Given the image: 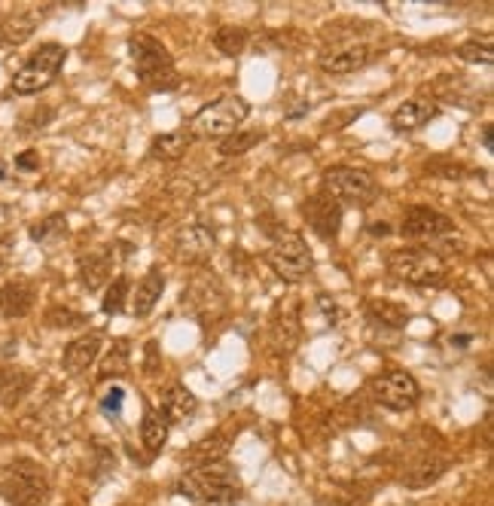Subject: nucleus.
Instances as JSON below:
<instances>
[{
    "mask_svg": "<svg viewBox=\"0 0 494 506\" xmlns=\"http://www.w3.org/2000/svg\"><path fill=\"white\" fill-rule=\"evenodd\" d=\"M98 354H101V333H86V336L73 339L71 345L65 348L61 366H65L71 375H80L98 360Z\"/></svg>",
    "mask_w": 494,
    "mask_h": 506,
    "instance_id": "dca6fc26",
    "label": "nucleus"
},
{
    "mask_svg": "<svg viewBox=\"0 0 494 506\" xmlns=\"http://www.w3.org/2000/svg\"><path fill=\"white\" fill-rule=\"evenodd\" d=\"M320 193L329 196L333 202H339L342 208L351 204V208H367L375 202L379 196V183L369 174L367 168H351V165H333L324 171V180H320Z\"/></svg>",
    "mask_w": 494,
    "mask_h": 506,
    "instance_id": "423d86ee",
    "label": "nucleus"
},
{
    "mask_svg": "<svg viewBox=\"0 0 494 506\" xmlns=\"http://www.w3.org/2000/svg\"><path fill=\"white\" fill-rule=\"evenodd\" d=\"M369 320L375 324H388V326H406L409 324V311L403 305H394V303H369Z\"/></svg>",
    "mask_w": 494,
    "mask_h": 506,
    "instance_id": "bb28decb",
    "label": "nucleus"
},
{
    "mask_svg": "<svg viewBox=\"0 0 494 506\" xmlns=\"http://www.w3.org/2000/svg\"><path fill=\"white\" fill-rule=\"evenodd\" d=\"M77 269H80V281L89 293L101 290V287L110 281V272H113V248L82 253Z\"/></svg>",
    "mask_w": 494,
    "mask_h": 506,
    "instance_id": "4468645a",
    "label": "nucleus"
},
{
    "mask_svg": "<svg viewBox=\"0 0 494 506\" xmlns=\"http://www.w3.org/2000/svg\"><path fill=\"white\" fill-rule=\"evenodd\" d=\"M168 433H171L168 418H165L162 412H156V409H150V412L143 415V421H141L143 448H147L150 455H159V451L165 448V442H168Z\"/></svg>",
    "mask_w": 494,
    "mask_h": 506,
    "instance_id": "4be33fe9",
    "label": "nucleus"
},
{
    "mask_svg": "<svg viewBox=\"0 0 494 506\" xmlns=\"http://www.w3.org/2000/svg\"><path fill=\"white\" fill-rule=\"evenodd\" d=\"M31 381L34 379L27 372H22V369L6 366L4 372H0V402H6V406H16V402L27 394Z\"/></svg>",
    "mask_w": 494,
    "mask_h": 506,
    "instance_id": "5701e85b",
    "label": "nucleus"
},
{
    "mask_svg": "<svg viewBox=\"0 0 494 506\" xmlns=\"http://www.w3.org/2000/svg\"><path fill=\"white\" fill-rule=\"evenodd\" d=\"M259 141H263V132H244V128H238V132H232L229 138H223V143H220V153L242 156L251 147H257Z\"/></svg>",
    "mask_w": 494,
    "mask_h": 506,
    "instance_id": "cd10ccee",
    "label": "nucleus"
},
{
    "mask_svg": "<svg viewBox=\"0 0 494 506\" xmlns=\"http://www.w3.org/2000/svg\"><path fill=\"white\" fill-rule=\"evenodd\" d=\"M128 369H132V348H128V341H116L113 351H110L104 357V364H101L98 379L107 381V379H113V375H126Z\"/></svg>",
    "mask_w": 494,
    "mask_h": 506,
    "instance_id": "b1692460",
    "label": "nucleus"
},
{
    "mask_svg": "<svg viewBox=\"0 0 494 506\" xmlns=\"http://www.w3.org/2000/svg\"><path fill=\"white\" fill-rule=\"evenodd\" d=\"M458 58L467 61V65H491L494 61V52H491V43H479V40H467V43L458 46Z\"/></svg>",
    "mask_w": 494,
    "mask_h": 506,
    "instance_id": "c756f323",
    "label": "nucleus"
},
{
    "mask_svg": "<svg viewBox=\"0 0 494 506\" xmlns=\"http://www.w3.org/2000/svg\"><path fill=\"white\" fill-rule=\"evenodd\" d=\"M27 235H31L37 244H55V242H61V238L67 235V220H65V214H50L46 220L34 223Z\"/></svg>",
    "mask_w": 494,
    "mask_h": 506,
    "instance_id": "393cba45",
    "label": "nucleus"
},
{
    "mask_svg": "<svg viewBox=\"0 0 494 506\" xmlns=\"http://www.w3.org/2000/svg\"><path fill=\"white\" fill-rule=\"evenodd\" d=\"M375 58V50L367 43H354V46H342V50L324 52L320 56V71L333 73V77H345V73H357Z\"/></svg>",
    "mask_w": 494,
    "mask_h": 506,
    "instance_id": "f8f14e48",
    "label": "nucleus"
},
{
    "mask_svg": "<svg viewBox=\"0 0 494 506\" xmlns=\"http://www.w3.org/2000/svg\"><path fill=\"white\" fill-rule=\"evenodd\" d=\"M162 293H165V275L159 269H150L135 290V299H132L135 318H147V314L156 309V303L162 299Z\"/></svg>",
    "mask_w": 494,
    "mask_h": 506,
    "instance_id": "aec40b11",
    "label": "nucleus"
},
{
    "mask_svg": "<svg viewBox=\"0 0 494 506\" xmlns=\"http://www.w3.org/2000/svg\"><path fill=\"white\" fill-rule=\"evenodd\" d=\"M198 412V396L183 385H171L162 402V415L168 424H183Z\"/></svg>",
    "mask_w": 494,
    "mask_h": 506,
    "instance_id": "6ab92c4d",
    "label": "nucleus"
},
{
    "mask_svg": "<svg viewBox=\"0 0 494 506\" xmlns=\"http://www.w3.org/2000/svg\"><path fill=\"white\" fill-rule=\"evenodd\" d=\"M214 46H217V52H223L226 58H238L247 46V31L235 28V25H223V28L214 34Z\"/></svg>",
    "mask_w": 494,
    "mask_h": 506,
    "instance_id": "a878e982",
    "label": "nucleus"
},
{
    "mask_svg": "<svg viewBox=\"0 0 494 506\" xmlns=\"http://www.w3.org/2000/svg\"><path fill=\"white\" fill-rule=\"evenodd\" d=\"M192 134L187 128H181V132H165V134H156L153 141H150V159L156 162H177L187 156V150L192 147Z\"/></svg>",
    "mask_w": 494,
    "mask_h": 506,
    "instance_id": "a211bd4d",
    "label": "nucleus"
},
{
    "mask_svg": "<svg viewBox=\"0 0 494 506\" xmlns=\"http://www.w3.org/2000/svg\"><path fill=\"white\" fill-rule=\"evenodd\" d=\"M214 248H217V235L211 226L192 223L187 229L177 232V257L187 259V263H205V259H211Z\"/></svg>",
    "mask_w": 494,
    "mask_h": 506,
    "instance_id": "ddd939ff",
    "label": "nucleus"
},
{
    "mask_svg": "<svg viewBox=\"0 0 494 506\" xmlns=\"http://www.w3.org/2000/svg\"><path fill=\"white\" fill-rule=\"evenodd\" d=\"M0 497L10 506H46L50 503V479L34 461H19L6 470L0 482Z\"/></svg>",
    "mask_w": 494,
    "mask_h": 506,
    "instance_id": "6e6552de",
    "label": "nucleus"
},
{
    "mask_svg": "<svg viewBox=\"0 0 494 506\" xmlns=\"http://www.w3.org/2000/svg\"><path fill=\"white\" fill-rule=\"evenodd\" d=\"M247 116H251V104H247L242 95H223V98L211 101L208 107H202V111L192 116L187 132L192 134V141L229 138L232 132H238L244 126Z\"/></svg>",
    "mask_w": 494,
    "mask_h": 506,
    "instance_id": "f03ea898",
    "label": "nucleus"
},
{
    "mask_svg": "<svg viewBox=\"0 0 494 506\" xmlns=\"http://www.w3.org/2000/svg\"><path fill=\"white\" fill-rule=\"evenodd\" d=\"M373 396L379 406L390 409V412H409L421 400V387H418L415 375L406 369H390L373 381Z\"/></svg>",
    "mask_w": 494,
    "mask_h": 506,
    "instance_id": "1a4fd4ad",
    "label": "nucleus"
},
{
    "mask_svg": "<svg viewBox=\"0 0 494 506\" xmlns=\"http://www.w3.org/2000/svg\"><path fill=\"white\" fill-rule=\"evenodd\" d=\"M16 168H22V171H34V168H40L37 153H34V150H27V153L16 156Z\"/></svg>",
    "mask_w": 494,
    "mask_h": 506,
    "instance_id": "473e14b6",
    "label": "nucleus"
},
{
    "mask_svg": "<svg viewBox=\"0 0 494 506\" xmlns=\"http://www.w3.org/2000/svg\"><path fill=\"white\" fill-rule=\"evenodd\" d=\"M128 299V278H113V281L107 284L104 290V299H101V311L104 314H120L122 305H126Z\"/></svg>",
    "mask_w": 494,
    "mask_h": 506,
    "instance_id": "c85d7f7f",
    "label": "nucleus"
},
{
    "mask_svg": "<svg viewBox=\"0 0 494 506\" xmlns=\"http://www.w3.org/2000/svg\"><path fill=\"white\" fill-rule=\"evenodd\" d=\"M482 147H485V150H494V128H491V126L482 128Z\"/></svg>",
    "mask_w": 494,
    "mask_h": 506,
    "instance_id": "f704fd0d",
    "label": "nucleus"
},
{
    "mask_svg": "<svg viewBox=\"0 0 494 506\" xmlns=\"http://www.w3.org/2000/svg\"><path fill=\"white\" fill-rule=\"evenodd\" d=\"M34 299H37V287L31 281H6L0 287V314L4 318H25L34 309Z\"/></svg>",
    "mask_w": 494,
    "mask_h": 506,
    "instance_id": "f3484780",
    "label": "nucleus"
},
{
    "mask_svg": "<svg viewBox=\"0 0 494 506\" xmlns=\"http://www.w3.org/2000/svg\"><path fill=\"white\" fill-rule=\"evenodd\" d=\"M46 324L55 326V330H71V326L86 324V314L71 311V309H50V314H46Z\"/></svg>",
    "mask_w": 494,
    "mask_h": 506,
    "instance_id": "7c9ffc66",
    "label": "nucleus"
},
{
    "mask_svg": "<svg viewBox=\"0 0 494 506\" xmlns=\"http://www.w3.org/2000/svg\"><path fill=\"white\" fill-rule=\"evenodd\" d=\"M177 494L198 506H232L242 501L244 488L235 470L223 461L198 464L177 479Z\"/></svg>",
    "mask_w": 494,
    "mask_h": 506,
    "instance_id": "f257e3e1",
    "label": "nucleus"
},
{
    "mask_svg": "<svg viewBox=\"0 0 494 506\" xmlns=\"http://www.w3.org/2000/svg\"><path fill=\"white\" fill-rule=\"evenodd\" d=\"M67 61V50L61 43H43L12 77V92L16 95H37L55 83Z\"/></svg>",
    "mask_w": 494,
    "mask_h": 506,
    "instance_id": "0eeeda50",
    "label": "nucleus"
},
{
    "mask_svg": "<svg viewBox=\"0 0 494 506\" xmlns=\"http://www.w3.org/2000/svg\"><path fill=\"white\" fill-rule=\"evenodd\" d=\"M122 402H126V391H122V387H110V391L101 396V412L110 415V418H120Z\"/></svg>",
    "mask_w": 494,
    "mask_h": 506,
    "instance_id": "2f4dec72",
    "label": "nucleus"
},
{
    "mask_svg": "<svg viewBox=\"0 0 494 506\" xmlns=\"http://www.w3.org/2000/svg\"><path fill=\"white\" fill-rule=\"evenodd\" d=\"M10 214H12V211L6 208V204H0V226H4L6 220H10Z\"/></svg>",
    "mask_w": 494,
    "mask_h": 506,
    "instance_id": "c9c22d12",
    "label": "nucleus"
},
{
    "mask_svg": "<svg viewBox=\"0 0 494 506\" xmlns=\"http://www.w3.org/2000/svg\"><path fill=\"white\" fill-rule=\"evenodd\" d=\"M436 113H439L436 101L412 98V101H403V104L397 107L394 116H390V126H394V132H418V128L428 126Z\"/></svg>",
    "mask_w": 494,
    "mask_h": 506,
    "instance_id": "2eb2a0df",
    "label": "nucleus"
},
{
    "mask_svg": "<svg viewBox=\"0 0 494 506\" xmlns=\"http://www.w3.org/2000/svg\"><path fill=\"white\" fill-rule=\"evenodd\" d=\"M400 232L406 238H439L455 232V223L445 214H439L436 208H428V204H412L403 214V226Z\"/></svg>",
    "mask_w": 494,
    "mask_h": 506,
    "instance_id": "9d476101",
    "label": "nucleus"
},
{
    "mask_svg": "<svg viewBox=\"0 0 494 506\" xmlns=\"http://www.w3.org/2000/svg\"><path fill=\"white\" fill-rule=\"evenodd\" d=\"M266 259H269L272 272L287 284H299L312 275L314 269V257L308 250L305 238L293 229H278L272 235V244L266 250Z\"/></svg>",
    "mask_w": 494,
    "mask_h": 506,
    "instance_id": "39448f33",
    "label": "nucleus"
},
{
    "mask_svg": "<svg viewBox=\"0 0 494 506\" xmlns=\"http://www.w3.org/2000/svg\"><path fill=\"white\" fill-rule=\"evenodd\" d=\"M302 214H305L308 226H312L314 232H318L320 238H336L342 229V214H345V208H342L339 202H333L329 196L318 193L312 196L305 204H302Z\"/></svg>",
    "mask_w": 494,
    "mask_h": 506,
    "instance_id": "9b49d317",
    "label": "nucleus"
},
{
    "mask_svg": "<svg viewBox=\"0 0 494 506\" xmlns=\"http://www.w3.org/2000/svg\"><path fill=\"white\" fill-rule=\"evenodd\" d=\"M40 22H43V12H40V10L16 12L12 19L0 22V37H4V43L19 46V43H25V40L40 28Z\"/></svg>",
    "mask_w": 494,
    "mask_h": 506,
    "instance_id": "412c9836",
    "label": "nucleus"
},
{
    "mask_svg": "<svg viewBox=\"0 0 494 506\" xmlns=\"http://www.w3.org/2000/svg\"><path fill=\"white\" fill-rule=\"evenodd\" d=\"M10 238H0V272H4V265H6V259H10Z\"/></svg>",
    "mask_w": 494,
    "mask_h": 506,
    "instance_id": "72a5a7b5",
    "label": "nucleus"
},
{
    "mask_svg": "<svg viewBox=\"0 0 494 506\" xmlns=\"http://www.w3.org/2000/svg\"><path fill=\"white\" fill-rule=\"evenodd\" d=\"M388 272L397 281L412 287H443L449 281V265L434 250L424 248H400L388 253Z\"/></svg>",
    "mask_w": 494,
    "mask_h": 506,
    "instance_id": "7ed1b4c3",
    "label": "nucleus"
},
{
    "mask_svg": "<svg viewBox=\"0 0 494 506\" xmlns=\"http://www.w3.org/2000/svg\"><path fill=\"white\" fill-rule=\"evenodd\" d=\"M128 50H132L135 67H137V77H141L143 86L156 88V92H171L177 88V71H174V61H171V52L165 50L156 37L150 34H135L128 40Z\"/></svg>",
    "mask_w": 494,
    "mask_h": 506,
    "instance_id": "20e7f679",
    "label": "nucleus"
}]
</instances>
